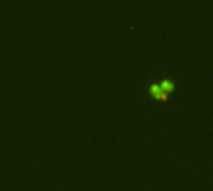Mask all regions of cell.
Returning <instances> with one entry per match:
<instances>
[{"instance_id":"1","label":"cell","mask_w":213,"mask_h":191,"mask_svg":"<svg viewBox=\"0 0 213 191\" xmlns=\"http://www.w3.org/2000/svg\"><path fill=\"white\" fill-rule=\"evenodd\" d=\"M172 88H173V85L171 83V82H168V81H163L162 82V85H161V89L163 91H171Z\"/></svg>"},{"instance_id":"2","label":"cell","mask_w":213,"mask_h":191,"mask_svg":"<svg viewBox=\"0 0 213 191\" xmlns=\"http://www.w3.org/2000/svg\"><path fill=\"white\" fill-rule=\"evenodd\" d=\"M162 89H161V87H158V86H156V85H153L152 87H151V93L152 94H155V96H158L159 94V92H161Z\"/></svg>"},{"instance_id":"3","label":"cell","mask_w":213,"mask_h":191,"mask_svg":"<svg viewBox=\"0 0 213 191\" xmlns=\"http://www.w3.org/2000/svg\"><path fill=\"white\" fill-rule=\"evenodd\" d=\"M157 97H158L159 99H163V101H165V99L167 98V96H166V93H165L163 91H161V92H159V94L157 96Z\"/></svg>"}]
</instances>
